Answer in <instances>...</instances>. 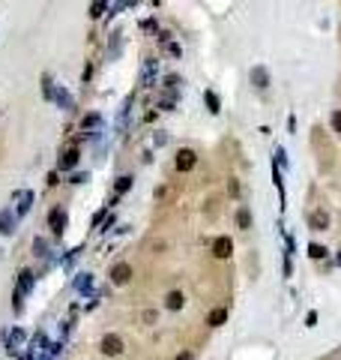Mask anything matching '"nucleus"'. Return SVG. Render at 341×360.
Returning <instances> with one entry per match:
<instances>
[{
    "mask_svg": "<svg viewBox=\"0 0 341 360\" xmlns=\"http://www.w3.org/2000/svg\"><path fill=\"white\" fill-rule=\"evenodd\" d=\"M195 162H197V153H195V150H189V147L177 150V159H174L177 171H192V168H195Z\"/></svg>",
    "mask_w": 341,
    "mask_h": 360,
    "instance_id": "obj_1",
    "label": "nucleus"
},
{
    "mask_svg": "<svg viewBox=\"0 0 341 360\" xmlns=\"http://www.w3.org/2000/svg\"><path fill=\"white\" fill-rule=\"evenodd\" d=\"M102 354H108V357L123 354V339H120V336H114V333H108V336L102 339Z\"/></svg>",
    "mask_w": 341,
    "mask_h": 360,
    "instance_id": "obj_2",
    "label": "nucleus"
},
{
    "mask_svg": "<svg viewBox=\"0 0 341 360\" xmlns=\"http://www.w3.org/2000/svg\"><path fill=\"white\" fill-rule=\"evenodd\" d=\"M230 252H233L230 237H215L212 240V255H215V258H230Z\"/></svg>",
    "mask_w": 341,
    "mask_h": 360,
    "instance_id": "obj_3",
    "label": "nucleus"
},
{
    "mask_svg": "<svg viewBox=\"0 0 341 360\" xmlns=\"http://www.w3.org/2000/svg\"><path fill=\"white\" fill-rule=\"evenodd\" d=\"M129 279H132V267L129 264H114L111 267V282L114 285H126Z\"/></svg>",
    "mask_w": 341,
    "mask_h": 360,
    "instance_id": "obj_4",
    "label": "nucleus"
},
{
    "mask_svg": "<svg viewBox=\"0 0 341 360\" xmlns=\"http://www.w3.org/2000/svg\"><path fill=\"white\" fill-rule=\"evenodd\" d=\"M309 225H311L314 231H326V228H329V216H326V210H314V213L309 216Z\"/></svg>",
    "mask_w": 341,
    "mask_h": 360,
    "instance_id": "obj_5",
    "label": "nucleus"
},
{
    "mask_svg": "<svg viewBox=\"0 0 341 360\" xmlns=\"http://www.w3.org/2000/svg\"><path fill=\"white\" fill-rule=\"evenodd\" d=\"M48 225H51V231H54V234H63V228H66V213H63L60 207H57V210H51Z\"/></svg>",
    "mask_w": 341,
    "mask_h": 360,
    "instance_id": "obj_6",
    "label": "nucleus"
},
{
    "mask_svg": "<svg viewBox=\"0 0 341 360\" xmlns=\"http://www.w3.org/2000/svg\"><path fill=\"white\" fill-rule=\"evenodd\" d=\"M75 165H78V150L72 147V150H66L63 156H60V168H63V171H69V168H75Z\"/></svg>",
    "mask_w": 341,
    "mask_h": 360,
    "instance_id": "obj_7",
    "label": "nucleus"
},
{
    "mask_svg": "<svg viewBox=\"0 0 341 360\" xmlns=\"http://www.w3.org/2000/svg\"><path fill=\"white\" fill-rule=\"evenodd\" d=\"M183 303H186V297H183V291H171L168 294V309H183Z\"/></svg>",
    "mask_w": 341,
    "mask_h": 360,
    "instance_id": "obj_8",
    "label": "nucleus"
},
{
    "mask_svg": "<svg viewBox=\"0 0 341 360\" xmlns=\"http://www.w3.org/2000/svg\"><path fill=\"white\" fill-rule=\"evenodd\" d=\"M225 321H227V309H212L210 318H207V324H212V327H219V324H225Z\"/></svg>",
    "mask_w": 341,
    "mask_h": 360,
    "instance_id": "obj_9",
    "label": "nucleus"
},
{
    "mask_svg": "<svg viewBox=\"0 0 341 360\" xmlns=\"http://www.w3.org/2000/svg\"><path fill=\"white\" fill-rule=\"evenodd\" d=\"M204 99H207V105H210V111H212V114H219V96H215V93H210V90H207V93H204Z\"/></svg>",
    "mask_w": 341,
    "mask_h": 360,
    "instance_id": "obj_10",
    "label": "nucleus"
},
{
    "mask_svg": "<svg viewBox=\"0 0 341 360\" xmlns=\"http://www.w3.org/2000/svg\"><path fill=\"white\" fill-rule=\"evenodd\" d=\"M309 255H311V258H317V261H320V258H326V249H323L320 243H311V246H309Z\"/></svg>",
    "mask_w": 341,
    "mask_h": 360,
    "instance_id": "obj_11",
    "label": "nucleus"
},
{
    "mask_svg": "<svg viewBox=\"0 0 341 360\" xmlns=\"http://www.w3.org/2000/svg\"><path fill=\"white\" fill-rule=\"evenodd\" d=\"M237 225H240V228H248V225H251V216H248V210H245V207L237 213Z\"/></svg>",
    "mask_w": 341,
    "mask_h": 360,
    "instance_id": "obj_12",
    "label": "nucleus"
},
{
    "mask_svg": "<svg viewBox=\"0 0 341 360\" xmlns=\"http://www.w3.org/2000/svg\"><path fill=\"white\" fill-rule=\"evenodd\" d=\"M0 231H3V234H12V216H9V213L0 216Z\"/></svg>",
    "mask_w": 341,
    "mask_h": 360,
    "instance_id": "obj_13",
    "label": "nucleus"
},
{
    "mask_svg": "<svg viewBox=\"0 0 341 360\" xmlns=\"http://www.w3.org/2000/svg\"><path fill=\"white\" fill-rule=\"evenodd\" d=\"M30 285H33V273L21 270V291H30Z\"/></svg>",
    "mask_w": 341,
    "mask_h": 360,
    "instance_id": "obj_14",
    "label": "nucleus"
},
{
    "mask_svg": "<svg viewBox=\"0 0 341 360\" xmlns=\"http://www.w3.org/2000/svg\"><path fill=\"white\" fill-rule=\"evenodd\" d=\"M251 78L258 81V87H266V72L263 69H255V72H251Z\"/></svg>",
    "mask_w": 341,
    "mask_h": 360,
    "instance_id": "obj_15",
    "label": "nucleus"
},
{
    "mask_svg": "<svg viewBox=\"0 0 341 360\" xmlns=\"http://www.w3.org/2000/svg\"><path fill=\"white\" fill-rule=\"evenodd\" d=\"M129 186H132V177H120V180H117V192H126Z\"/></svg>",
    "mask_w": 341,
    "mask_h": 360,
    "instance_id": "obj_16",
    "label": "nucleus"
},
{
    "mask_svg": "<svg viewBox=\"0 0 341 360\" xmlns=\"http://www.w3.org/2000/svg\"><path fill=\"white\" fill-rule=\"evenodd\" d=\"M102 12H105V3H93V6H90V15H93V18H99Z\"/></svg>",
    "mask_w": 341,
    "mask_h": 360,
    "instance_id": "obj_17",
    "label": "nucleus"
},
{
    "mask_svg": "<svg viewBox=\"0 0 341 360\" xmlns=\"http://www.w3.org/2000/svg\"><path fill=\"white\" fill-rule=\"evenodd\" d=\"M227 192L237 198V195H240V183H237V180H230V183H227Z\"/></svg>",
    "mask_w": 341,
    "mask_h": 360,
    "instance_id": "obj_18",
    "label": "nucleus"
},
{
    "mask_svg": "<svg viewBox=\"0 0 341 360\" xmlns=\"http://www.w3.org/2000/svg\"><path fill=\"white\" fill-rule=\"evenodd\" d=\"M27 207H30V192H24V195H21V207H18V210L27 213Z\"/></svg>",
    "mask_w": 341,
    "mask_h": 360,
    "instance_id": "obj_19",
    "label": "nucleus"
},
{
    "mask_svg": "<svg viewBox=\"0 0 341 360\" xmlns=\"http://www.w3.org/2000/svg\"><path fill=\"white\" fill-rule=\"evenodd\" d=\"M332 129H335V132H341V111H335V114H332Z\"/></svg>",
    "mask_w": 341,
    "mask_h": 360,
    "instance_id": "obj_20",
    "label": "nucleus"
},
{
    "mask_svg": "<svg viewBox=\"0 0 341 360\" xmlns=\"http://www.w3.org/2000/svg\"><path fill=\"white\" fill-rule=\"evenodd\" d=\"M174 360H192V354H179V357H174Z\"/></svg>",
    "mask_w": 341,
    "mask_h": 360,
    "instance_id": "obj_21",
    "label": "nucleus"
},
{
    "mask_svg": "<svg viewBox=\"0 0 341 360\" xmlns=\"http://www.w3.org/2000/svg\"><path fill=\"white\" fill-rule=\"evenodd\" d=\"M338 267H341V252H338Z\"/></svg>",
    "mask_w": 341,
    "mask_h": 360,
    "instance_id": "obj_22",
    "label": "nucleus"
}]
</instances>
